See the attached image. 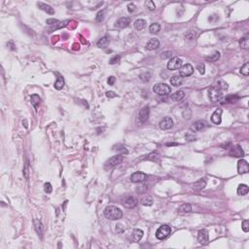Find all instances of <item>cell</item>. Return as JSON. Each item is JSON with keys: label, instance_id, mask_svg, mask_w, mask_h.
<instances>
[{"label": "cell", "instance_id": "obj_1", "mask_svg": "<svg viewBox=\"0 0 249 249\" xmlns=\"http://www.w3.org/2000/svg\"><path fill=\"white\" fill-rule=\"evenodd\" d=\"M228 89L227 84L223 83L222 86L220 85V81L217 82L215 85H213L210 89L208 90V96L209 99L212 101V102H217V101H220L223 97V91Z\"/></svg>", "mask_w": 249, "mask_h": 249}, {"label": "cell", "instance_id": "obj_2", "mask_svg": "<svg viewBox=\"0 0 249 249\" xmlns=\"http://www.w3.org/2000/svg\"><path fill=\"white\" fill-rule=\"evenodd\" d=\"M103 212H104V216L107 219H110V220H119L123 216L122 210L114 205H109L107 207H105Z\"/></svg>", "mask_w": 249, "mask_h": 249}, {"label": "cell", "instance_id": "obj_3", "mask_svg": "<svg viewBox=\"0 0 249 249\" xmlns=\"http://www.w3.org/2000/svg\"><path fill=\"white\" fill-rule=\"evenodd\" d=\"M153 91L154 93H156L159 96H166V94H168L171 92V88L168 85H166V84L159 83V84H156L153 87Z\"/></svg>", "mask_w": 249, "mask_h": 249}, {"label": "cell", "instance_id": "obj_4", "mask_svg": "<svg viewBox=\"0 0 249 249\" xmlns=\"http://www.w3.org/2000/svg\"><path fill=\"white\" fill-rule=\"evenodd\" d=\"M170 233H171V228L169 226H167V225L161 226L156 232V237L158 240H163L169 236Z\"/></svg>", "mask_w": 249, "mask_h": 249}, {"label": "cell", "instance_id": "obj_5", "mask_svg": "<svg viewBox=\"0 0 249 249\" xmlns=\"http://www.w3.org/2000/svg\"><path fill=\"white\" fill-rule=\"evenodd\" d=\"M123 160H124V156L123 154H120V155H116L113 156L112 158H110L109 160L105 163V167L106 168H112L116 166H119L120 164H122Z\"/></svg>", "mask_w": 249, "mask_h": 249}, {"label": "cell", "instance_id": "obj_6", "mask_svg": "<svg viewBox=\"0 0 249 249\" xmlns=\"http://www.w3.org/2000/svg\"><path fill=\"white\" fill-rule=\"evenodd\" d=\"M182 66V59L179 58H172L167 64V68L169 70H177L180 69Z\"/></svg>", "mask_w": 249, "mask_h": 249}, {"label": "cell", "instance_id": "obj_7", "mask_svg": "<svg viewBox=\"0 0 249 249\" xmlns=\"http://www.w3.org/2000/svg\"><path fill=\"white\" fill-rule=\"evenodd\" d=\"M193 72H194V67L190 64L182 65L181 68L179 69V74L181 77H189L193 74Z\"/></svg>", "mask_w": 249, "mask_h": 249}, {"label": "cell", "instance_id": "obj_8", "mask_svg": "<svg viewBox=\"0 0 249 249\" xmlns=\"http://www.w3.org/2000/svg\"><path fill=\"white\" fill-rule=\"evenodd\" d=\"M150 114V109L148 106H144L141 110L139 111L138 114V123L139 124H144V123L148 120Z\"/></svg>", "mask_w": 249, "mask_h": 249}, {"label": "cell", "instance_id": "obj_9", "mask_svg": "<svg viewBox=\"0 0 249 249\" xmlns=\"http://www.w3.org/2000/svg\"><path fill=\"white\" fill-rule=\"evenodd\" d=\"M123 205L127 208H134L136 205H137V201L134 197H131V196H128L126 197L124 199H123Z\"/></svg>", "mask_w": 249, "mask_h": 249}, {"label": "cell", "instance_id": "obj_10", "mask_svg": "<svg viewBox=\"0 0 249 249\" xmlns=\"http://www.w3.org/2000/svg\"><path fill=\"white\" fill-rule=\"evenodd\" d=\"M198 240H199V242L201 243V244H202V245H206V244H207L208 241H209L208 231L205 230V229L199 231V234H198Z\"/></svg>", "mask_w": 249, "mask_h": 249}, {"label": "cell", "instance_id": "obj_11", "mask_svg": "<svg viewBox=\"0 0 249 249\" xmlns=\"http://www.w3.org/2000/svg\"><path fill=\"white\" fill-rule=\"evenodd\" d=\"M147 175L143 172H140V171H136V172L132 173L131 176V181L134 182V183H140V182H143L147 179Z\"/></svg>", "mask_w": 249, "mask_h": 249}, {"label": "cell", "instance_id": "obj_12", "mask_svg": "<svg viewBox=\"0 0 249 249\" xmlns=\"http://www.w3.org/2000/svg\"><path fill=\"white\" fill-rule=\"evenodd\" d=\"M207 127V123L204 120H199L196 121L195 123H193V125L191 126V129L193 131H201L202 129H204Z\"/></svg>", "mask_w": 249, "mask_h": 249}, {"label": "cell", "instance_id": "obj_13", "mask_svg": "<svg viewBox=\"0 0 249 249\" xmlns=\"http://www.w3.org/2000/svg\"><path fill=\"white\" fill-rule=\"evenodd\" d=\"M129 23H131V18L123 17L116 20L115 26L118 27V28H126V27H128L129 26Z\"/></svg>", "mask_w": 249, "mask_h": 249}, {"label": "cell", "instance_id": "obj_14", "mask_svg": "<svg viewBox=\"0 0 249 249\" xmlns=\"http://www.w3.org/2000/svg\"><path fill=\"white\" fill-rule=\"evenodd\" d=\"M160 128L166 131V129H169L173 127V121L170 117H164L162 121L160 122Z\"/></svg>", "mask_w": 249, "mask_h": 249}, {"label": "cell", "instance_id": "obj_15", "mask_svg": "<svg viewBox=\"0 0 249 249\" xmlns=\"http://www.w3.org/2000/svg\"><path fill=\"white\" fill-rule=\"evenodd\" d=\"M237 171L240 174L247 173L249 171V164L245 160H240L237 162Z\"/></svg>", "mask_w": 249, "mask_h": 249}, {"label": "cell", "instance_id": "obj_16", "mask_svg": "<svg viewBox=\"0 0 249 249\" xmlns=\"http://www.w3.org/2000/svg\"><path fill=\"white\" fill-rule=\"evenodd\" d=\"M230 155L232 157H236V158H241L244 156V152L241 146L240 145H236L234 147H232V149L230 150Z\"/></svg>", "mask_w": 249, "mask_h": 249}, {"label": "cell", "instance_id": "obj_17", "mask_svg": "<svg viewBox=\"0 0 249 249\" xmlns=\"http://www.w3.org/2000/svg\"><path fill=\"white\" fill-rule=\"evenodd\" d=\"M205 186H206V179L205 178H202V179H199V181L196 182V183L193 184L192 189L195 192H199V191L203 190V189L205 188Z\"/></svg>", "mask_w": 249, "mask_h": 249}, {"label": "cell", "instance_id": "obj_18", "mask_svg": "<svg viewBox=\"0 0 249 249\" xmlns=\"http://www.w3.org/2000/svg\"><path fill=\"white\" fill-rule=\"evenodd\" d=\"M221 116H222V109H216L211 116V121L213 124L220 125L221 122H222V117Z\"/></svg>", "mask_w": 249, "mask_h": 249}, {"label": "cell", "instance_id": "obj_19", "mask_svg": "<svg viewBox=\"0 0 249 249\" xmlns=\"http://www.w3.org/2000/svg\"><path fill=\"white\" fill-rule=\"evenodd\" d=\"M143 237V231L139 229H134L132 231V233L131 234V240L133 242H137Z\"/></svg>", "mask_w": 249, "mask_h": 249}, {"label": "cell", "instance_id": "obj_20", "mask_svg": "<svg viewBox=\"0 0 249 249\" xmlns=\"http://www.w3.org/2000/svg\"><path fill=\"white\" fill-rule=\"evenodd\" d=\"M159 47H160V41L158 40L157 38H152V39H150L146 44V49L149 51L156 50V49H158Z\"/></svg>", "mask_w": 249, "mask_h": 249}, {"label": "cell", "instance_id": "obj_21", "mask_svg": "<svg viewBox=\"0 0 249 249\" xmlns=\"http://www.w3.org/2000/svg\"><path fill=\"white\" fill-rule=\"evenodd\" d=\"M37 6L39 7L41 10H43L44 12H46L49 15H54L55 14V10L52 8L50 5L46 4V3L43 2H37Z\"/></svg>", "mask_w": 249, "mask_h": 249}, {"label": "cell", "instance_id": "obj_22", "mask_svg": "<svg viewBox=\"0 0 249 249\" xmlns=\"http://www.w3.org/2000/svg\"><path fill=\"white\" fill-rule=\"evenodd\" d=\"M182 83H183V78L180 75H174L170 78V84L174 87L181 86Z\"/></svg>", "mask_w": 249, "mask_h": 249}, {"label": "cell", "instance_id": "obj_23", "mask_svg": "<svg viewBox=\"0 0 249 249\" xmlns=\"http://www.w3.org/2000/svg\"><path fill=\"white\" fill-rule=\"evenodd\" d=\"M185 96V93L183 91H177V92H175L174 93L171 94V99L173 101H180L184 99Z\"/></svg>", "mask_w": 249, "mask_h": 249}, {"label": "cell", "instance_id": "obj_24", "mask_svg": "<svg viewBox=\"0 0 249 249\" xmlns=\"http://www.w3.org/2000/svg\"><path fill=\"white\" fill-rule=\"evenodd\" d=\"M146 20H143V19H138V20H136L135 22H134V26H135V28L137 29V30H142V29H144L145 27H146Z\"/></svg>", "mask_w": 249, "mask_h": 249}, {"label": "cell", "instance_id": "obj_25", "mask_svg": "<svg viewBox=\"0 0 249 249\" xmlns=\"http://www.w3.org/2000/svg\"><path fill=\"white\" fill-rule=\"evenodd\" d=\"M96 45L99 48H102V49L106 48L108 45H109V39H108L107 36H104L102 38H100V39L97 41Z\"/></svg>", "mask_w": 249, "mask_h": 249}, {"label": "cell", "instance_id": "obj_26", "mask_svg": "<svg viewBox=\"0 0 249 249\" xmlns=\"http://www.w3.org/2000/svg\"><path fill=\"white\" fill-rule=\"evenodd\" d=\"M249 191V188L247 185L245 184H240V186L237 187V194L240 196H244L246 195Z\"/></svg>", "mask_w": 249, "mask_h": 249}, {"label": "cell", "instance_id": "obj_27", "mask_svg": "<svg viewBox=\"0 0 249 249\" xmlns=\"http://www.w3.org/2000/svg\"><path fill=\"white\" fill-rule=\"evenodd\" d=\"M30 100H31V104H32L33 107L37 110L38 105L40 104V101H41V99L39 97V96H38V94H32V96H31Z\"/></svg>", "mask_w": 249, "mask_h": 249}, {"label": "cell", "instance_id": "obj_28", "mask_svg": "<svg viewBox=\"0 0 249 249\" xmlns=\"http://www.w3.org/2000/svg\"><path fill=\"white\" fill-rule=\"evenodd\" d=\"M64 77L61 76V75H58V79H57V81H55V88L57 90H61L62 88H64Z\"/></svg>", "mask_w": 249, "mask_h": 249}, {"label": "cell", "instance_id": "obj_29", "mask_svg": "<svg viewBox=\"0 0 249 249\" xmlns=\"http://www.w3.org/2000/svg\"><path fill=\"white\" fill-rule=\"evenodd\" d=\"M33 223H34V228H35V231H36V233L38 234H41L42 231H43V226H42L41 221L38 220V219H34Z\"/></svg>", "mask_w": 249, "mask_h": 249}, {"label": "cell", "instance_id": "obj_30", "mask_svg": "<svg viewBox=\"0 0 249 249\" xmlns=\"http://www.w3.org/2000/svg\"><path fill=\"white\" fill-rule=\"evenodd\" d=\"M178 211L183 212V213L191 212L192 211V206H191V204H189V203H184V204H182L178 207Z\"/></svg>", "mask_w": 249, "mask_h": 249}, {"label": "cell", "instance_id": "obj_31", "mask_svg": "<svg viewBox=\"0 0 249 249\" xmlns=\"http://www.w3.org/2000/svg\"><path fill=\"white\" fill-rule=\"evenodd\" d=\"M149 30H150V32L151 33H153V34H156L158 32H160V30H161V26L158 23H152L150 26L149 27Z\"/></svg>", "mask_w": 249, "mask_h": 249}, {"label": "cell", "instance_id": "obj_32", "mask_svg": "<svg viewBox=\"0 0 249 249\" xmlns=\"http://www.w3.org/2000/svg\"><path fill=\"white\" fill-rule=\"evenodd\" d=\"M240 46L242 49H248L249 48V37L244 36L240 40Z\"/></svg>", "mask_w": 249, "mask_h": 249}, {"label": "cell", "instance_id": "obj_33", "mask_svg": "<svg viewBox=\"0 0 249 249\" xmlns=\"http://www.w3.org/2000/svg\"><path fill=\"white\" fill-rule=\"evenodd\" d=\"M220 58V53L219 52H214L212 55H210L209 57H206V61L215 62Z\"/></svg>", "mask_w": 249, "mask_h": 249}, {"label": "cell", "instance_id": "obj_34", "mask_svg": "<svg viewBox=\"0 0 249 249\" xmlns=\"http://www.w3.org/2000/svg\"><path fill=\"white\" fill-rule=\"evenodd\" d=\"M141 204L145 205V206H150L153 204V199L149 197V196H146L142 199H141Z\"/></svg>", "mask_w": 249, "mask_h": 249}, {"label": "cell", "instance_id": "obj_35", "mask_svg": "<svg viewBox=\"0 0 249 249\" xmlns=\"http://www.w3.org/2000/svg\"><path fill=\"white\" fill-rule=\"evenodd\" d=\"M185 36L189 40H194L197 37V32H196V30H189L185 33Z\"/></svg>", "mask_w": 249, "mask_h": 249}, {"label": "cell", "instance_id": "obj_36", "mask_svg": "<svg viewBox=\"0 0 249 249\" xmlns=\"http://www.w3.org/2000/svg\"><path fill=\"white\" fill-rule=\"evenodd\" d=\"M240 73L244 76H247L249 74V64L248 62H245V64H243V66H241Z\"/></svg>", "mask_w": 249, "mask_h": 249}, {"label": "cell", "instance_id": "obj_37", "mask_svg": "<svg viewBox=\"0 0 249 249\" xmlns=\"http://www.w3.org/2000/svg\"><path fill=\"white\" fill-rule=\"evenodd\" d=\"M29 172H30L29 163L26 162V166H24V167H23V175H24V177H26V179H29Z\"/></svg>", "mask_w": 249, "mask_h": 249}, {"label": "cell", "instance_id": "obj_38", "mask_svg": "<svg viewBox=\"0 0 249 249\" xmlns=\"http://www.w3.org/2000/svg\"><path fill=\"white\" fill-rule=\"evenodd\" d=\"M120 61H121V55H114V57L110 59L109 64H118V62H120Z\"/></svg>", "mask_w": 249, "mask_h": 249}, {"label": "cell", "instance_id": "obj_39", "mask_svg": "<svg viewBox=\"0 0 249 249\" xmlns=\"http://www.w3.org/2000/svg\"><path fill=\"white\" fill-rule=\"evenodd\" d=\"M104 19V10H102V11H99V13H97V15H96V22L97 23H101L103 20Z\"/></svg>", "mask_w": 249, "mask_h": 249}, {"label": "cell", "instance_id": "obj_40", "mask_svg": "<svg viewBox=\"0 0 249 249\" xmlns=\"http://www.w3.org/2000/svg\"><path fill=\"white\" fill-rule=\"evenodd\" d=\"M146 7H147V9L150 10V11H154V10L156 9V5H155V3H154L153 1H148L146 3Z\"/></svg>", "mask_w": 249, "mask_h": 249}, {"label": "cell", "instance_id": "obj_41", "mask_svg": "<svg viewBox=\"0 0 249 249\" xmlns=\"http://www.w3.org/2000/svg\"><path fill=\"white\" fill-rule=\"evenodd\" d=\"M44 190H45V192L47 193V194H51L52 191H53V187H52L51 183H45Z\"/></svg>", "mask_w": 249, "mask_h": 249}, {"label": "cell", "instance_id": "obj_42", "mask_svg": "<svg viewBox=\"0 0 249 249\" xmlns=\"http://www.w3.org/2000/svg\"><path fill=\"white\" fill-rule=\"evenodd\" d=\"M242 230H243V232H245V233H247L248 231H249V221L247 219L243 220V222H242Z\"/></svg>", "mask_w": 249, "mask_h": 249}, {"label": "cell", "instance_id": "obj_43", "mask_svg": "<svg viewBox=\"0 0 249 249\" xmlns=\"http://www.w3.org/2000/svg\"><path fill=\"white\" fill-rule=\"evenodd\" d=\"M162 58L164 59H166V58H172V52L170 51H166V52H164L162 54Z\"/></svg>", "mask_w": 249, "mask_h": 249}, {"label": "cell", "instance_id": "obj_44", "mask_svg": "<svg viewBox=\"0 0 249 249\" xmlns=\"http://www.w3.org/2000/svg\"><path fill=\"white\" fill-rule=\"evenodd\" d=\"M136 10V6L135 4H133V3H129V4L128 5V11L129 13H133Z\"/></svg>", "mask_w": 249, "mask_h": 249}, {"label": "cell", "instance_id": "obj_45", "mask_svg": "<svg viewBox=\"0 0 249 249\" xmlns=\"http://www.w3.org/2000/svg\"><path fill=\"white\" fill-rule=\"evenodd\" d=\"M197 69L199 70V72L201 73V74H204V72H205V67H204V64H199L198 66H197Z\"/></svg>", "mask_w": 249, "mask_h": 249}, {"label": "cell", "instance_id": "obj_46", "mask_svg": "<svg viewBox=\"0 0 249 249\" xmlns=\"http://www.w3.org/2000/svg\"><path fill=\"white\" fill-rule=\"evenodd\" d=\"M115 81H116V78H115L114 76H111V77H109V78H108L107 83L109 84L110 86H113V85H114V83H115Z\"/></svg>", "mask_w": 249, "mask_h": 249}, {"label": "cell", "instance_id": "obj_47", "mask_svg": "<svg viewBox=\"0 0 249 249\" xmlns=\"http://www.w3.org/2000/svg\"><path fill=\"white\" fill-rule=\"evenodd\" d=\"M106 96L109 97V99H113V97H116L117 94L115 93L114 92H112V91H109V92L106 93Z\"/></svg>", "mask_w": 249, "mask_h": 249}, {"label": "cell", "instance_id": "obj_48", "mask_svg": "<svg viewBox=\"0 0 249 249\" xmlns=\"http://www.w3.org/2000/svg\"><path fill=\"white\" fill-rule=\"evenodd\" d=\"M159 157V155H158V154H156V153H152V154H150V155L147 157V159L148 160H155L156 161V159L157 158Z\"/></svg>", "mask_w": 249, "mask_h": 249}, {"label": "cell", "instance_id": "obj_49", "mask_svg": "<svg viewBox=\"0 0 249 249\" xmlns=\"http://www.w3.org/2000/svg\"><path fill=\"white\" fill-rule=\"evenodd\" d=\"M46 23H48V24H55L57 23H58V20H55V19H48L47 20H46Z\"/></svg>", "mask_w": 249, "mask_h": 249}, {"label": "cell", "instance_id": "obj_50", "mask_svg": "<svg viewBox=\"0 0 249 249\" xmlns=\"http://www.w3.org/2000/svg\"><path fill=\"white\" fill-rule=\"evenodd\" d=\"M24 127L27 128V125H26V121H24Z\"/></svg>", "mask_w": 249, "mask_h": 249}]
</instances>
